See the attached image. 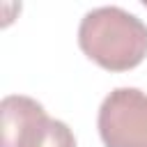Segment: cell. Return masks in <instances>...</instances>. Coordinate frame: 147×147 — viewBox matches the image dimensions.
<instances>
[{
    "label": "cell",
    "mask_w": 147,
    "mask_h": 147,
    "mask_svg": "<svg viewBox=\"0 0 147 147\" xmlns=\"http://www.w3.org/2000/svg\"><path fill=\"white\" fill-rule=\"evenodd\" d=\"M96 126L106 147H147V92L115 87L101 101Z\"/></svg>",
    "instance_id": "obj_3"
},
{
    "label": "cell",
    "mask_w": 147,
    "mask_h": 147,
    "mask_svg": "<svg viewBox=\"0 0 147 147\" xmlns=\"http://www.w3.org/2000/svg\"><path fill=\"white\" fill-rule=\"evenodd\" d=\"M0 147H76L74 131L44 106L23 94H7L0 101Z\"/></svg>",
    "instance_id": "obj_2"
},
{
    "label": "cell",
    "mask_w": 147,
    "mask_h": 147,
    "mask_svg": "<svg viewBox=\"0 0 147 147\" xmlns=\"http://www.w3.org/2000/svg\"><path fill=\"white\" fill-rule=\"evenodd\" d=\"M145 7H147V0H145Z\"/></svg>",
    "instance_id": "obj_4"
},
{
    "label": "cell",
    "mask_w": 147,
    "mask_h": 147,
    "mask_svg": "<svg viewBox=\"0 0 147 147\" xmlns=\"http://www.w3.org/2000/svg\"><path fill=\"white\" fill-rule=\"evenodd\" d=\"M78 46L101 69L129 71L147 55V25L122 7H96L80 18Z\"/></svg>",
    "instance_id": "obj_1"
}]
</instances>
